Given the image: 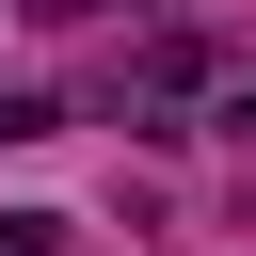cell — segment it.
Instances as JSON below:
<instances>
[{"label": "cell", "mask_w": 256, "mask_h": 256, "mask_svg": "<svg viewBox=\"0 0 256 256\" xmlns=\"http://www.w3.org/2000/svg\"><path fill=\"white\" fill-rule=\"evenodd\" d=\"M32 128H48V96H32V80H0V144H32Z\"/></svg>", "instance_id": "obj_2"}, {"label": "cell", "mask_w": 256, "mask_h": 256, "mask_svg": "<svg viewBox=\"0 0 256 256\" xmlns=\"http://www.w3.org/2000/svg\"><path fill=\"white\" fill-rule=\"evenodd\" d=\"M0 256H64V224L48 208H0Z\"/></svg>", "instance_id": "obj_1"}]
</instances>
